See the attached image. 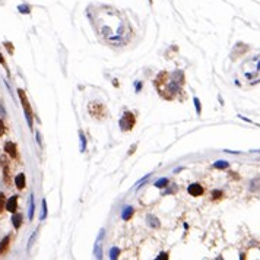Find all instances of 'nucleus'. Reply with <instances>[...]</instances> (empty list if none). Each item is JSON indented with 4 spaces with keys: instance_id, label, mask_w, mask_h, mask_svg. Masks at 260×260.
Masks as SVG:
<instances>
[{
    "instance_id": "12",
    "label": "nucleus",
    "mask_w": 260,
    "mask_h": 260,
    "mask_svg": "<svg viewBox=\"0 0 260 260\" xmlns=\"http://www.w3.org/2000/svg\"><path fill=\"white\" fill-rule=\"evenodd\" d=\"M167 184H168V178L162 177V178H159L158 181H155V184H153V186L158 187V189H164V187H167Z\"/></svg>"
},
{
    "instance_id": "3",
    "label": "nucleus",
    "mask_w": 260,
    "mask_h": 260,
    "mask_svg": "<svg viewBox=\"0 0 260 260\" xmlns=\"http://www.w3.org/2000/svg\"><path fill=\"white\" fill-rule=\"evenodd\" d=\"M187 192L189 194H192V196H200V194L203 193V187L200 186L199 183H193V184H190V186L187 187Z\"/></svg>"
},
{
    "instance_id": "11",
    "label": "nucleus",
    "mask_w": 260,
    "mask_h": 260,
    "mask_svg": "<svg viewBox=\"0 0 260 260\" xmlns=\"http://www.w3.org/2000/svg\"><path fill=\"white\" fill-rule=\"evenodd\" d=\"M79 139H80V152H85V151H86V137H85V134L82 133V132H80L79 133Z\"/></svg>"
},
{
    "instance_id": "18",
    "label": "nucleus",
    "mask_w": 260,
    "mask_h": 260,
    "mask_svg": "<svg viewBox=\"0 0 260 260\" xmlns=\"http://www.w3.org/2000/svg\"><path fill=\"white\" fill-rule=\"evenodd\" d=\"M18 10H19L20 13H29V12H31V7L27 6V5H20V6H18Z\"/></svg>"
},
{
    "instance_id": "6",
    "label": "nucleus",
    "mask_w": 260,
    "mask_h": 260,
    "mask_svg": "<svg viewBox=\"0 0 260 260\" xmlns=\"http://www.w3.org/2000/svg\"><path fill=\"white\" fill-rule=\"evenodd\" d=\"M15 184H16V187L19 189V190H22L24 187H25V174H18L16 177H15Z\"/></svg>"
},
{
    "instance_id": "7",
    "label": "nucleus",
    "mask_w": 260,
    "mask_h": 260,
    "mask_svg": "<svg viewBox=\"0 0 260 260\" xmlns=\"http://www.w3.org/2000/svg\"><path fill=\"white\" fill-rule=\"evenodd\" d=\"M146 221H148V224H149V227H152V228H159V221H158V218H155L153 215H148V216H146Z\"/></svg>"
},
{
    "instance_id": "5",
    "label": "nucleus",
    "mask_w": 260,
    "mask_h": 260,
    "mask_svg": "<svg viewBox=\"0 0 260 260\" xmlns=\"http://www.w3.org/2000/svg\"><path fill=\"white\" fill-rule=\"evenodd\" d=\"M5 151H6L12 158H16V145H15L13 142H6V145H5Z\"/></svg>"
},
{
    "instance_id": "19",
    "label": "nucleus",
    "mask_w": 260,
    "mask_h": 260,
    "mask_svg": "<svg viewBox=\"0 0 260 260\" xmlns=\"http://www.w3.org/2000/svg\"><path fill=\"white\" fill-rule=\"evenodd\" d=\"M194 107H196V113L197 114H200L202 113V107H200V101H199V98L197 97H194Z\"/></svg>"
},
{
    "instance_id": "20",
    "label": "nucleus",
    "mask_w": 260,
    "mask_h": 260,
    "mask_svg": "<svg viewBox=\"0 0 260 260\" xmlns=\"http://www.w3.org/2000/svg\"><path fill=\"white\" fill-rule=\"evenodd\" d=\"M6 206V199H5V194L0 193V212L3 211V207Z\"/></svg>"
},
{
    "instance_id": "1",
    "label": "nucleus",
    "mask_w": 260,
    "mask_h": 260,
    "mask_svg": "<svg viewBox=\"0 0 260 260\" xmlns=\"http://www.w3.org/2000/svg\"><path fill=\"white\" fill-rule=\"evenodd\" d=\"M134 123H136L134 114L130 113V111H126V113L120 117V120H119V126H120L121 132H129V130H132V129H133Z\"/></svg>"
},
{
    "instance_id": "24",
    "label": "nucleus",
    "mask_w": 260,
    "mask_h": 260,
    "mask_svg": "<svg viewBox=\"0 0 260 260\" xmlns=\"http://www.w3.org/2000/svg\"><path fill=\"white\" fill-rule=\"evenodd\" d=\"M221 196H222V193H221L219 190H215V192H214V197H215V199H218V197H221Z\"/></svg>"
},
{
    "instance_id": "10",
    "label": "nucleus",
    "mask_w": 260,
    "mask_h": 260,
    "mask_svg": "<svg viewBox=\"0 0 260 260\" xmlns=\"http://www.w3.org/2000/svg\"><path fill=\"white\" fill-rule=\"evenodd\" d=\"M133 215V207L132 206H126L124 209H123V214H121V218L124 221H127V219H130V216Z\"/></svg>"
},
{
    "instance_id": "28",
    "label": "nucleus",
    "mask_w": 260,
    "mask_h": 260,
    "mask_svg": "<svg viewBox=\"0 0 260 260\" xmlns=\"http://www.w3.org/2000/svg\"><path fill=\"white\" fill-rule=\"evenodd\" d=\"M134 148H136V146H132V149L129 151V153H133V152H134Z\"/></svg>"
},
{
    "instance_id": "25",
    "label": "nucleus",
    "mask_w": 260,
    "mask_h": 260,
    "mask_svg": "<svg viewBox=\"0 0 260 260\" xmlns=\"http://www.w3.org/2000/svg\"><path fill=\"white\" fill-rule=\"evenodd\" d=\"M6 48H9V51H10V53H13V50H12V44H10V42H6Z\"/></svg>"
},
{
    "instance_id": "2",
    "label": "nucleus",
    "mask_w": 260,
    "mask_h": 260,
    "mask_svg": "<svg viewBox=\"0 0 260 260\" xmlns=\"http://www.w3.org/2000/svg\"><path fill=\"white\" fill-rule=\"evenodd\" d=\"M19 93V98H20V102H22V107H24V111H25V117H27V121H28V126L32 127V111H31V107H29V102H28L27 97H25V92L19 89L18 91Z\"/></svg>"
},
{
    "instance_id": "4",
    "label": "nucleus",
    "mask_w": 260,
    "mask_h": 260,
    "mask_svg": "<svg viewBox=\"0 0 260 260\" xmlns=\"http://www.w3.org/2000/svg\"><path fill=\"white\" fill-rule=\"evenodd\" d=\"M5 207H6L9 212L15 214V212H16V209H18V196H12V197L6 202V206H5Z\"/></svg>"
},
{
    "instance_id": "8",
    "label": "nucleus",
    "mask_w": 260,
    "mask_h": 260,
    "mask_svg": "<svg viewBox=\"0 0 260 260\" xmlns=\"http://www.w3.org/2000/svg\"><path fill=\"white\" fill-rule=\"evenodd\" d=\"M22 215L20 214H15L13 216H12V224H13V227L16 228V229H19V227L22 225Z\"/></svg>"
},
{
    "instance_id": "17",
    "label": "nucleus",
    "mask_w": 260,
    "mask_h": 260,
    "mask_svg": "<svg viewBox=\"0 0 260 260\" xmlns=\"http://www.w3.org/2000/svg\"><path fill=\"white\" fill-rule=\"evenodd\" d=\"M41 221H44L47 218V202L46 200H42V211H41Z\"/></svg>"
},
{
    "instance_id": "29",
    "label": "nucleus",
    "mask_w": 260,
    "mask_h": 260,
    "mask_svg": "<svg viewBox=\"0 0 260 260\" xmlns=\"http://www.w3.org/2000/svg\"><path fill=\"white\" fill-rule=\"evenodd\" d=\"M0 63H5V61H3V56H2V54H0Z\"/></svg>"
},
{
    "instance_id": "23",
    "label": "nucleus",
    "mask_w": 260,
    "mask_h": 260,
    "mask_svg": "<svg viewBox=\"0 0 260 260\" xmlns=\"http://www.w3.org/2000/svg\"><path fill=\"white\" fill-rule=\"evenodd\" d=\"M3 133H5V124H3V121L0 120V136Z\"/></svg>"
},
{
    "instance_id": "26",
    "label": "nucleus",
    "mask_w": 260,
    "mask_h": 260,
    "mask_svg": "<svg viewBox=\"0 0 260 260\" xmlns=\"http://www.w3.org/2000/svg\"><path fill=\"white\" fill-rule=\"evenodd\" d=\"M140 88H142V83H140V82H137V83H136V91H137V92H139Z\"/></svg>"
},
{
    "instance_id": "21",
    "label": "nucleus",
    "mask_w": 260,
    "mask_h": 260,
    "mask_svg": "<svg viewBox=\"0 0 260 260\" xmlns=\"http://www.w3.org/2000/svg\"><path fill=\"white\" fill-rule=\"evenodd\" d=\"M35 237H37V231H34V234H32V237L29 238V241H28V250L31 248V246L34 244V240H35Z\"/></svg>"
},
{
    "instance_id": "27",
    "label": "nucleus",
    "mask_w": 260,
    "mask_h": 260,
    "mask_svg": "<svg viewBox=\"0 0 260 260\" xmlns=\"http://www.w3.org/2000/svg\"><path fill=\"white\" fill-rule=\"evenodd\" d=\"M37 142H38V145H41V139H40V133L37 132Z\"/></svg>"
},
{
    "instance_id": "13",
    "label": "nucleus",
    "mask_w": 260,
    "mask_h": 260,
    "mask_svg": "<svg viewBox=\"0 0 260 260\" xmlns=\"http://www.w3.org/2000/svg\"><path fill=\"white\" fill-rule=\"evenodd\" d=\"M7 247H9V237H5L0 243V253H5L7 250Z\"/></svg>"
},
{
    "instance_id": "16",
    "label": "nucleus",
    "mask_w": 260,
    "mask_h": 260,
    "mask_svg": "<svg viewBox=\"0 0 260 260\" xmlns=\"http://www.w3.org/2000/svg\"><path fill=\"white\" fill-rule=\"evenodd\" d=\"M228 164L227 161H218V162H215L214 164V167L215 168H218V170H224V168H228Z\"/></svg>"
},
{
    "instance_id": "15",
    "label": "nucleus",
    "mask_w": 260,
    "mask_h": 260,
    "mask_svg": "<svg viewBox=\"0 0 260 260\" xmlns=\"http://www.w3.org/2000/svg\"><path fill=\"white\" fill-rule=\"evenodd\" d=\"M119 254H120V250H119V247H113L111 250H110V259L115 260L119 257Z\"/></svg>"
},
{
    "instance_id": "14",
    "label": "nucleus",
    "mask_w": 260,
    "mask_h": 260,
    "mask_svg": "<svg viewBox=\"0 0 260 260\" xmlns=\"http://www.w3.org/2000/svg\"><path fill=\"white\" fill-rule=\"evenodd\" d=\"M93 251H95V256H97V259H101V257H102V251H101L100 240L95 243V248H93Z\"/></svg>"
},
{
    "instance_id": "22",
    "label": "nucleus",
    "mask_w": 260,
    "mask_h": 260,
    "mask_svg": "<svg viewBox=\"0 0 260 260\" xmlns=\"http://www.w3.org/2000/svg\"><path fill=\"white\" fill-rule=\"evenodd\" d=\"M156 259H158V260H162V259L167 260L168 259V253H159V256H158Z\"/></svg>"
},
{
    "instance_id": "9",
    "label": "nucleus",
    "mask_w": 260,
    "mask_h": 260,
    "mask_svg": "<svg viewBox=\"0 0 260 260\" xmlns=\"http://www.w3.org/2000/svg\"><path fill=\"white\" fill-rule=\"evenodd\" d=\"M34 212H35V205H34V196H29V211H28V218L29 221L34 219Z\"/></svg>"
},
{
    "instance_id": "30",
    "label": "nucleus",
    "mask_w": 260,
    "mask_h": 260,
    "mask_svg": "<svg viewBox=\"0 0 260 260\" xmlns=\"http://www.w3.org/2000/svg\"><path fill=\"white\" fill-rule=\"evenodd\" d=\"M149 3H152V0H149Z\"/></svg>"
}]
</instances>
